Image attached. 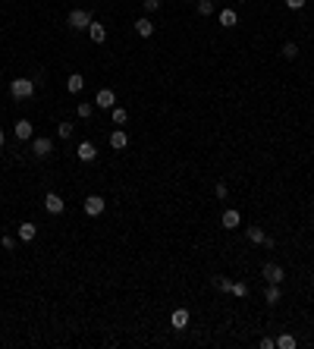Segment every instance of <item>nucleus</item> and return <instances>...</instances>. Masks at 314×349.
Wrapping results in <instances>:
<instances>
[{
	"label": "nucleus",
	"instance_id": "obj_6",
	"mask_svg": "<svg viewBox=\"0 0 314 349\" xmlns=\"http://www.w3.org/2000/svg\"><path fill=\"white\" fill-rule=\"evenodd\" d=\"M54 151V139H47V136H38L35 142H32V154L35 157H47Z\"/></svg>",
	"mask_w": 314,
	"mask_h": 349
},
{
	"label": "nucleus",
	"instance_id": "obj_24",
	"mask_svg": "<svg viewBox=\"0 0 314 349\" xmlns=\"http://www.w3.org/2000/svg\"><path fill=\"white\" fill-rule=\"evenodd\" d=\"M233 296H239V299H245L248 296V283H242V280H233V289H230Z\"/></svg>",
	"mask_w": 314,
	"mask_h": 349
},
{
	"label": "nucleus",
	"instance_id": "obj_21",
	"mask_svg": "<svg viewBox=\"0 0 314 349\" xmlns=\"http://www.w3.org/2000/svg\"><path fill=\"white\" fill-rule=\"evenodd\" d=\"M110 120H113V126H126V120H129V110L113 107V110H110Z\"/></svg>",
	"mask_w": 314,
	"mask_h": 349
},
{
	"label": "nucleus",
	"instance_id": "obj_34",
	"mask_svg": "<svg viewBox=\"0 0 314 349\" xmlns=\"http://www.w3.org/2000/svg\"><path fill=\"white\" fill-rule=\"evenodd\" d=\"M239 4H248V0H239Z\"/></svg>",
	"mask_w": 314,
	"mask_h": 349
},
{
	"label": "nucleus",
	"instance_id": "obj_15",
	"mask_svg": "<svg viewBox=\"0 0 314 349\" xmlns=\"http://www.w3.org/2000/svg\"><path fill=\"white\" fill-rule=\"evenodd\" d=\"M66 89H69V95H79L85 89V76H82V72H73V76L66 79Z\"/></svg>",
	"mask_w": 314,
	"mask_h": 349
},
{
	"label": "nucleus",
	"instance_id": "obj_25",
	"mask_svg": "<svg viewBox=\"0 0 314 349\" xmlns=\"http://www.w3.org/2000/svg\"><path fill=\"white\" fill-rule=\"evenodd\" d=\"M283 57H286V60H295V57H298V45H295V41H286V45H283Z\"/></svg>",
	"mask_w": 314,
	"mask_h": 349
},
{
	"label": "nucleus",
	"instance_id": "obj_4",
	"mask_svg": "<svg viewBox=\"0 0 314 349\" xmlns=\"http://www.w3.org/2000/svg\"><path fill=\"white\" fill-rule=\"evenodd\" d=\"M85 214H88V217H97V214H104V208H107V201L101 198V195H88V198H85Z\"/></svg>",
	"mask_w": 314,
	"mask_h": 349
},
{
	"label": "nucleus",
	"instance_id": "obj_31",
	"mask_svg": "<svg viewBox=\"0 0 314 349\" xmlns=\"http://www.w3.org/2000/svg\"><path fill=\"white\" fill-rule=\"evenodd\" d=\"M214 192H217V198H226L230 192H226V183H217V189H214Z\"/></svg>",
	"mask_w": 314,
	"mask_h": 349
},
{
	"label": "nucleus",
	"instance_id": "obj_2",
	"mask_svg": "<svg viewBox=\"0 0 314 349\" xmlns=\"http://www.w3.org/2000/svg\"><path fill=\"white\" fill-rule=\"evenodd\" d=\"M66 25L73 28V32H82V28L91 25V13H88V10H73V13L66 16Z\"/></svg>",
	"mask_w": 314,
	"mask_h": 349
},
{
	"label": "nucleus",
	"instance_id": "obj_13",
	"mask_svg": "<svg viewBox=\"0 0 314 349\" xmlns=\"http://www.w3.org/2000/svg\"><path fill=\"white\" fill-rule=\"evenodd\" d=\"M13 133H16V139H19V142H28V139H32V123H28V120H16Z\"/></svg>",
	"mask_w": 314,
	"mask_h": 349
},
{
	"label": "nucleus",
	"instance_id": "obj_26",
	"mask_svg": "<svg viewBox=\"0 0 314 349\" xmlns=\"http://www.w3.org/2000/svg\"><path fill=\"white\" fill-rule=\"evenodd\" d=\"M57 136H60V139H73V123H60V126H57Z\"/></svg>",
	"mask_w": 314,
	"mask_h": 349
},
{
	"label": "nucleus",
	"instance_id": "obj_8",
	"mask_svg": "<svg viewBox=\"0 0 314 349\" xmlns=\"http://www.w3.org/2000/svg\"><path fill=\"white\" fill-rule=\"evenodd\" d=\"M76 154H79V161H82V164H91L94 157H97V148H94V142H82L79 148H76Z\"/></svg>",
	"mask_w": 314,
	"mask_h": 349
},
{
	"label": "nucleus",
	"instance_id": "obj_27",
	"mask_svg": "<svg viewBox=\"0 0 314 349\" xmlns=\"http://www.w3.org/2000/svg\"><path fill=\"white\" fill-rule=\"evenodd\" d=\"M198 13H201V16H211V13H214V0H198Z\"/></svg>",
	"mask_w": 314,
	"mask_h": 349
},
{
	"label": "nucleus",
	"instance_id": "obj_23",
	"mask_svg": "<svg viewBox=\"0 0 314 349\" xmlns=\"http://www.w3.org/2000/svg\"><path fill=\"white\" fill-rule=\"evenodd\" d=\"M277 346H280V349H295L298 340L292 337V333H280V337H277Z\"/></svg>",
	"mask_w": 314,
	"mask_h": 349
},
{
	"label": "nucleus",
	"instance_id": "obj_7",
	"mask_svg": "<svg viewBox=\"0 0 314 349\" xmlns=\"http://www.w3.org/2000/svg\"><path fill=\"white\" fill-rule=\"evenodd\" d=\"M63 208H66V201L57 195V192H47V195H44V211H47V214H63Z\"/></svg>",
	"mask_w": 314,
	"mask_h": 349
},
{
	"label": "nucleus",
	"instance_id": "obj_3",
	"mask_svg": "<svg viewBox=\"0 0 314 349\" xmlns=\"http://www.w3.org/2000/svg\"><path fill=\"white\" fill-rule=\"evenodd\" d=\"M261 277L267 280V283H283V277H286V271H283V265H277V261H267V265L261 268Z\"/></svg>",
	"mask_w": 314,
	"mask_h": 349
},
{
	"label": "nucleus",
	"instance_id": "obj_14",
	"mask_svg": "<svg viewBox=\"0 0 314 349\" xmlns=\"http://www.w3.org/2000/svg\"><path fill=\"white\" fill-rule=\"evenodd\" d=\"M126 145H129V136H126L123 129H117V133H110V148H113V151H123Z\"/></svg>",
	"mask_w": 314,
	"mask_h": 349
},
{
	"label": "nucleus",
	"instance_id": "obj_28",
	"mask_svg": "<svg viewBox=\"0 0 314 349\" xmlns=\"http://www.w3.org/2000/svg\"><path fill=\"white\" fill-rule=\"evenodd\" d=\"M0 245H4L7 252H13V249H16V236H7V233H4V236H0Z\"/></svg>",
	"mask_w": 314,
	"mask_h": 349
},
{
	"label": "nucleus",
	"instance_id": "obj_22",
	"mask_svg": "<svg viewBox=\"0 0 314 349\" xmlns=\"http://www.w3.org/2000/svg\"><path fill=\"white\" fill-rule=\"evenodd\" d=\"M79 113V120H91V113H94V101H82V104L76 107Z\"/></svg>",
	"mask_w": 314,
	"mask_h": 349
},
{
	"label": "nucleus",
	"instance_id": "obj_1",
	"mask_svg": "<svg viewBox=\"0 0 314 349\" xmlns=\"http://www.w3.org/2000/svg\"><path fill=\"white\" fill-rule=\"evenodd\" d=\"M10 95L16 98V101H28L35 95V82L32 79H13L10 82Z\"/></svg>",
	"mask_w": 314,
	"mask_h": 349
},
{
	"label": "nucleus",
	"instance_id": "obj_10",
	"mask_svg": "<svg viewBox=\"0 0 314 349\" xmlns=\"http://www.w3.org/2000/svg\"><path fill=\"white\" fill-rule=\"evenodd\" d=\"M220 224H223V230H236V227L242 224V214H239L236 208H226L223 217H220Z\"/></svg>",
	"mask_w": 314,
	"mask_h": 349
},
{
	"label": "nucleus",
	"instance_id": "obj_33",
	"mask_svg": "<svg viewBox=\"0 0 314 349\" xmlns=\"http://www.w3.org/2000/svg\"><path fill=\"white\" fill-rule=\"evenodd\" d=\"M4 142H7V139H4V129H0V148H4Z\"/></svg>",
	"mask_w": 314,
	"mask_h": 349
},
{
	"label": "nucleus",
	"instance_id": "obj_9",
	"mask_svg": "<svg viewBox=\"0 0 314 349\" xmlns=\"http://www.w3.org/2000/svg\"><path fill=\"white\" fill-rule=\"evenodd\" d=\"M88 38L94 41V45H104V41H107V25L91 19V25H88Z\"/></svg>",
	"mask_w": 314,
	"mask_h": 349
},
{
	"label": "nucleus",
	"instance_id": "obj_16",
	"mask_svg": "<svg viewBox=\"0 0 314 349\" xmlns=\"http://www.w3.org/2000/svg\"><path fill=\"white\" fill-rule=\"evenodd\" d=\"M135 32H138L141 38H151V35H154V22H151L148 16H141V19H135Z\"/></svg>",
	"mask_w": 314,
	"mask_h": 349
},
{
	"label": "nucleus",
	"instance_id": "obj_29",
	"mask_svg": "<svg viewBox=\"0 0 314 349\" xmlns=\"http://www.w3.org/2000/svg\"><path fill=\"white\" fill-rule=\"evenodd\" d=\"M154 10H161V0H145V13H154Z\"/></svg>",
	"mask_w": 314,
	"mask_h": 349
},
{
	"label": "nucleus",
	"instance_id": "obj_20",
	"mask_svg": "<svg viewBox=\"0 0 314 349\" xmlns=\"http://www.w3.org/2000/svg\"><path fill=\"white\" fill-rule=\"evenodd\" d=\"M264 299H267V305H277V302L283 299L280 286H277V283H267V293H264Z\"/></svg>",
	"mask_w": 314,
	"mask_h": 349
},
{
	"label": "nucleus",
	"instance_id": "obj_5",
	"mask_svg": "<svg viewBox=\"0 0 314 349\" xmlns=\"http://www.w3.org/2000/svg\"><path fill=\"white\" fill-rule=\"evenodd\" d=\"M94 107H101V110H113L117 107V95H113L110 89H101L94 95Z\"/></svg>",
	"mask_w": 314,
	"mask_h": 349
},
{
	"label": "nucleus",
	"instance_id": "obj_12",
	"mask_svg": "<svg viewBox=\"0 0 314 349\" xmlns=\"http://www.w3.org/2000/svg\"><path fill=\"white\" fill-rule=\"evenodd\" d=\"M16 236H19L22 242H32V239L38 236V227H35L32 221H25V224H19V233H16Z\"/></svg>",
	"mask_w": 314,
	"mask_h": 349
},
{
	"label": "nucleus",
	"instance_id": "obj_17",
	"mask_svg": "<svg viewBox=\"0 0 314 349\" xmlns=\"http://www.w3.org/2000/svg\"><path fill=\"white\" fill-rule=\"evenodd\" d=\"M245 236H248V242H254V245H264L267 233H264L261 227H248V230H245Z\"/></svg>",
	"mask_w": 314,
	"mask_h": 349
},
{
	"label": "nucleus",
	"instance_id": "obj_19",
	"mask_svg": "<svg viewBox=\"0 0 314 349\" xmlns=\"http://www.w3.org/2000/svg\"><path fill=\"white\" fill-rule=\"evenodd\" d=\"M220 25H226V28L239 25V16H236V10H220Z\"/></svg>",
	"mask_w": 314,
	"mask_h": 349
},
{
	"label": "nucleus",
	"instance_id": "obj_30",
	"mask_svg": "<svg viewBox=\"0 0 314 349\" xmlns=\"http://www.w3.org/2000/svg\"><path fill=\"white\" fill-rule=\"evenodd\" d=\"M305 4H308V0H286V7H289V10H302Z\"/></svg>",
	"mask_w": 314,
	"mask_h": 349
},
{
	"label": "nucleus",
	"instance_id": "obj_11",
	"mask_svg": "<svg viewBox=\"0 0 314 349\" xmlns=\"http://www.w3.org/2000/svg\"><path fill=\"white\" fill-rule=\"evenodd\" d=\"M170 324H173V330H185L189 327V309H176L170 315Z\"/></svg>",
	"mask_w": 314,
	"mask_h": 349
},
{
	"label": "nucleus",
	"instance_id": "obj_18",
	"mask_svg": "<svg viewBox=\"0 0 314 349\" xmlns=\"http://www.w3.org/2000/svg\"><path fill=\"white\" fill-rule=\"evenodd\" d=\"M211 283H214V289H220V293H230V289H233V280H230V277H223V274L211 277Z\"/></svg>",
	"mask_w": 314,
	"mask_h": 349
},
{
	"label": "nucleus",
	"instance_id": "obj_32",
	"mask_svg": "<svg viewBox=\"0 0 314 349\" xmlns=\"http://www.w3.org/2000/svg\"><path fill=\"white\" fill-rule=\"evenodd\" d=\"M274 346H277V340H270V337L261 340V349H274Z\"/></svg>",
	"mask_w": 314,
	"mask_h": 349
}]
</instances>
